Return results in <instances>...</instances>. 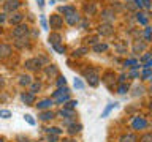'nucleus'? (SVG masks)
<instances>
[{"instance_id":"obj_1","label":"nucleus","mask_w":152,"mask_h":142,"mask_svg":"<svg viewBox=\"0 0 152 142\" xmlns=\"http://www.w3.org/2000/svg\"><path fill=\"white\" fill-rule=\"evenodd\" d=\"M86 78H87V80H89V84L92 85V87H97L98 85V82H100V78H98V73H97V70H87L86 71Z\"/></svg>"},{"instance_id":"obj_2","label":"nucleus","mask_w":152,"mask_h":142,"mask_svg":"<svg viewBox=\"0 0 152 142\" xmlns=\"http://www.w3.org/2000/svg\"><path fill=\"white\" fill-rule=\"evenodd\" d=\"M132 128H133V130H136V131L147 128L146 118H142V117H135V118H133V122H132Z\"/></svg>"},{"instance_id":"obj_3","label":"nucleus","mask_w":152,"mask_h":142,"mask_svg":"<svg viewBox=\"0 0 152 142\" xmlns=\"http://www.w3.org/2000/svg\"><path fill=\"white\" fill-rule=\"evenodd\" d=\"M28 33V27L27 25H22V24H19V25L13 30V36L14 38H22V36H26Z\"/></svg>"},{"instance_id":"obj_4","label":"nucleus","mask_w":152,"mask_h":142,"mask_svg":"<svg viewBox=\"0 0 152 142\" xmlns=\"http://www.w3.org/2000/svg\"><path fill=\"white\" fill-rule=\"evenodd\" d=\"M113 32H114V28H113L111 24H102V25L98 27V33H100V35L109 36V35H113Z\"/></svg>"},{"instance_id":"obj_5","label":"nucleus","mask_w":152,"mask_h":142,"mask_svg":"<svg viewBox=\"0 0 152 142\" xmlns=\"http://www.w3.org/2000/svg\"><path fill=\"white\" fill-rule=\"evenodd\" d=\"M65 19H66V22H68L70 25H76V24L79 22V16H78V13H76V11L65 14Z\"/></svg>"},{"instance_id":"obj_6","label":"nucleus","mask_w":152,"mask_h":142,"mask_svg":"<svg viewBox=\"0 0 152 142\" xmlns=\"http://www.w3.org/2000/svg\"><path fill=\"white\" fill-rule=\"evenodd\" d=\"M49 21H51V27L52 28H60L62 24H64V21H62V17L59 16V14H52Z\"/></svg>"},{"instance_id":"obj_7","label":"nucleus","mask_w":152,"mask_h":142,"mask_svg":"<svg viewBox=\"0 0 152 142\" xmlns=\"http://www.w3.org/2000/svg\"><path fill=\"white\" fill-rule=\"evenodd\" d=\"M19 3L18 0H8L7 3H5V11L7 13H11V11H14V9H18L19 8Z\"/></svg>"},{"instance_id":"obj_8","label":"nucleus","mask_w":152,"mask_h":142,"mask_svg":"<svg viewBox=\"0 0 152 142\" xmlns=\"http://www.w3.org/2000/svg\"><path fill=\"white\" fill-rule=\"evenodd\" d=\"M21 99L27 104V106H30V104L35 103V93H32V92H28V93H22V95H21Z\"/></svg>"},{"instance_id":"obj_9","label":"nucleus","mask_w":152,"mask_h":142,"mask_svg":"<svg viewBox=\"0 0 152 142\" xmlns=\"http://www.w3.org/2000/svg\"><path fill=\"white\" fill-rule=\"evenodd\" d=\"M51 106H52V99H41L37 104V109L38 111H48V109H51Z\"/></svg>"},{"instance_id":"obj_10","label":"nucleus","mask_w":152,"mask_h":142,"mask_svg":"<svg viewBox=\"0 0 152 142\" xmlns=\"http://www.w3.org/2000/svg\"><path fill=\"white\" fill-rule=\"evenodd\" d=\"M26 66H27L28 70H40L41 68V63L37 59H30V60L26 62Z\"/></svg>"},{"instance_id":"obj_11","label":"nucleus","mask_w":152,"mask_h":142,"mask_svg":"<svg viewBox=\"0 0 152 142\" xmlns=\"http://www.w3.org/2000/svg\"><path fill=\"white\" fill-rule=\"evenodd\" d=\"M40 118H41L43 122L52 120V118H54V112H52L51 109H48V111H41V112H40Z\"/></svg>"},{"instance_id":"obj_12","label":"nucleus","mask_w":152,"mask_h":142,"mask_svg":"<svg viewBox=\"0 0 152 142\" xmlns=\"http://www.w3.org/2000/svg\"><path fill=\"white\" fill-rule=\"evenodd\" d=\"M11 54V47L8 44H0V59H7Z\"/></svg>"},{"instance_id":"obj_13","label":"nucleus","mask_w":152,"mask_h":142,"mask_svg":"<svg viewBox=\"0 0 152 142\" xmlns=\"http://www.w3.org/2000/svg\"><path fill=\"white\" fill-rule=\"evenodd\" d=\"M117 107V103H109L106 107H104V111L102 112V118H104V117H108L109 115V112L113 111V109H116Z\"/></svg>"},{"instance_id":"obj_14","label":"nucleus","mask_w":152,"mask_h":142,"mask_svg":"<svg viewBox=\"0 0 152 142\" xmlns=\"http://www.w3.org/2000/svg\"><path fill=\"white\" fill-rule=\"evenodd\" d=\"M60 40H62V38H60L59 33H51V35H49V43H51L52 46L60 44Z\"/></svg>"},{"instance_id":"obj_15","label":"nucleus","mask_w":152,"mask_h":142,"mask_svg":"<svg viewBox=\"0 0 152 142\" xmlns=\"http://www.w3.org/2000/svg\"><path fill=\"white\" fill-rule=\"evenodd\" d=\"M59 114H60V115H64L65 118H73L75 117V111H73V109H66V107H64Z\"/></svg>"},{"instance_id":"obj_16","label":"nucleus","mask_w":152,"mask_h":142,"mask_svg":"<svg viewBox=\"0 0 152 142\" xmlns=\"http://www.w3.org/2000/svg\"><path fill=\"white\" fill-rule=\"evenodd\" d=\"M83 130V125H79V123H73V125L68 126V133L70 134H76V133H79Z\"/></svg>"},{"instance_id":"obj_17","label":"nucleus","mask_w":152,"mask_h":142,"mask_svg":"<svg viewBox=\"0 0 152 142\" xmlns=\"http://www.w3.org/2000/svg\"><path fill=\"white\" fill-rule=\"evenodd\" d=\"M102 17L106 22H109V21H113V19H114V13L111 11V9H104V11H102Z\"/></svg>"},{"instance_id":"obj_18","label":"nucleus","mask_w":152,"mask_h":142,"mask_svg":"<svg viewBox=\"0 0 152 142\" xmlns=\"http://www.w3.org/2000/svg\"><path fill=\"white\" fill-rule=\"evenodd\" d=\"M24 19V14H21V13H14L11 17H10V22L11 24H19Z\"/></svg>"},{"instance_id":"obj_19","label":"nucleus","mask_w":152,"mask_h":142,"mask_svg":"<svg viewBox=\"0 0 152 142\" xmlns=\"http://www.w3.org/2000/svg\"><path fill=\"white\" fill-rule=\"evenodd\" d=\"M32 78L30 76H26V74H22V76H19V84L21 85H30L32 84Z\"/></svg>"},{"instance_id":"obj_20","label":"nucleus","mask_w":152,"mask_h":142,"mask_svg":"<svg viewBox=\"0 0 152 142\" xmlns=\"http://www.w3.org/2000/svg\"><path fill=\"white\" fill-rule=\"evenodd\" d=\"M64 93H70V90H68V88H66V87H62V88H57V90H56V92H54V93H52V98H54V99H56V98H59V96H60V95H64Z\"/></svg>"},{"instance_id":"obj_21","label":"nucleus","mask_w":152,"mask_h":142,"mask_svg":"<svg viewBox=\"0 0 152 142\" xmlns=\"http://www.w3.org/2000/svg\"><path fill=\"white\" fill-rule=\"evenodd\" d=\"M66 101H70V95L68 93H64V95H60L59 98H56V103L57 104H65Z\"/></svg>"},{"instance_id":"obj_22","label":"nucleus","mask_w":152,"mask_h":142,"mask_svg":"<svg viewBox=\"0 0 152 142\" xmlns=\"http://www.w3.org/2000/svg\"><path fill=\"white\" fill-rule=\"evenodd\" d=\"M108 49V44L104 43H98V44H94V52H104Z\"/></svg>"},{"instance_id":"obj_23","label":"nucleus","mask_w":152,"mask_h":142,"mask_svg":"<svg viewBox=\"0 0 152 142\" xmlns=\"http://www.w3.org/2000/svg\"><path fill=\"white\" fill-rule=\"evenodd\" d=\"M121 142H136V136L135 134H124L121 137Z\"/></svg>"},{"instance_id":"obj_24","label":"nucleus","mask_w":152,"mask_h":142,"mask_svg":"<svg viewBox=\"0 0 152 142\" xmlns=\"http://www.w3.org/2000/svg\"><path fill=\"white\" fill-rule=\"evenodd\" d=\"M111 79H114V74L113 73H106V74H104V78H103V82L106 84L109 88H111Z\"/></svg>"},{"instance_id":"obj_25","label":"nucleus","mask_w":152,"mask_h":142,"mask_svg":"<svg viewBox=\"0 0 152 142\" xmlns=\"http://www.w3.org/2000/svg\"><path fill=\"white\" fill-rule=\"evenodd\" d=\"M46 133H48V134H56V136H59L60 133H62V130H60V128H57V126H52V128H46Z\"/></svg>"},{"instance_id":"obj_26","label":"nucleus","mask_w":152,"mask_h":142,"mask_svg":"<svg viewBox=\"0 0 152 142\" xmlns=\"http://www.w3.org/2000/svg\"><path fill=\"white\" fill-rule=\"evenodd\" d=\"M136 19H138V22H140V24H142V25H146V24H147V17H146V14H142V13H138Z\"/></svg>"},{"instance_id":"obj_27","label":"nucleus","mask_w":152,"mask_h":142,"mask_svg":"<svg viewBox=\"0 0 152 142\" xmlns=\"http://www.w3.org/2000/svg\"><path fill=\"white\" fill-rule=\"evenodd\" d=\"M89 52V49L87 47H81V49H76L75 52H73V55L75 57H79V55H84V54H87Z\"/></svg>"},{"instance_id":"obj_28","label":"nucleus","mask_w":152,"mask_h":142,"mask_svg":"<svg viewBox=\"0 0 152 142\" xmlns=\"http://www.w3.org/2000/svg\"><path fill=\"white\" fill-rule=\"evenodd\" d=\"M127 92H128V85H127L125 82L119 85V88H117V93H121V95H125Z\"/></svg>"},{"instance_id":"obj_29","label":"nucleus","mask_w":152,"mask_h":142,"mask_svg":"<svg viewBox=\"0 0 152 142\" xmlns=\"http://www.w3.org/2000/svg\"><path fill=\"white\" fill-rule=\"evenodd\" d=\"M46 74H48V76H54V74H57V68H56L54 65L48 66V68H46Z\"/></svg>"},{"instance_id":"obj_30","label":"nucleus","mask_w":152,"mask_h":142,"mask_svg":"<svg viewBox=\"0 0 152 142\" xmlns=\"http://www.w3.org/2000/svg\"><path fill=\"white\" fill-rule=\"evenodd\" d=\"M62 13H65V14H68V13H73V11H76V8L75 7H60L59 8Z\"/></svg>"},{"instance_id":"obj_31","label":"nucleus","mask_w":152,"mask_h":142,"mask_svg":"<svg viewBox=\"0 0 152 142\" xmlns=\"http://www.w3.org/2000/svg\"><path fill=\"white\" fill-rule=\"evenodd\" d=\"M40 88H41V84H40V82H33V84L30 85V92H32V93H37Z\"/></svg>"},{"instance_id":"obj_32","label":"nucleus","mask_w":152,"mask_h":142,"mask_svg":"<svg viewBox=\"0 0 152 142\" xmlns=\"http://www.w3.org/2000/svg\"><path fill=\"white\" fill-rule=\"evenodd\" d=\"M76 104H78V101H75V99H70V101H66V103H65V106H64V107H66V109H75V107H76Z\"/></svg>"},{"instance_id":"obj_33","label":"nucleus","mask_w":152,"mask_h":142,"mask_svg":"<svg viewBox=\"0 0 152 142\" xmlns=\"http://www.w3.org/2000/svg\"><path fill=\"white\" fill-rule=\"evenodd\" d=\"M65 84H66V79L64 76H59V79H57V87L62 88V87H65Z\"/></svg>"},{"instance_id":"obj_34","label":"nucleus","mask_w":152,"mask_h":142,"mask_svg":"<svg viewBox=\"0 0 152 142\" xmlns=\"http://www.w3.org/2000/svg\"><path fill=\"white\" fill-rule=\"evenodd\" d=\"M0 117L2 118H10L11 117V112H10L8 109H0Z\"/></svg>"},{"instance_id":"obj_35","label":"nucleus","mask_w":152,"mask_h":142,"mask_svg":"<svg viewBox=\"0 0 152 142\" xmlns=\"http://www.w3.org/2000/svg\"><path fill=\"white\" fill-rule=\"evenodd\" d=\"M24 120H26L27 123H28V125H35V120H33V117L30 115V114H26V115H24Z\"/></svg>"},{"instance_id":"obj_36","label":"nucleus","mask_w":152,"mask_h":142,"mask_svg":"<svg viewBox=\"0 0 152 142\" xmlns=\"http://www.w3.org/2000/svg\"><path fill=\"white\" fill-rule=\"evenodd\" d=\"M75 88H78V90H83V88H84V84H83V80H81V79H78V78L75 79Z\"/></svg>"},{"instance_id":"obj_37","label":"nucleus","mask_w":152,"mask_h":142,"mask_svg":"<svg viewBox=\"0 0 152 142\" xmlns=\"http://www.w3.org/2000/svg\"><path fill=\"white\" fill-rule=\"evenodd\" d=\"M40 22H41V27L45 28V30H48V21H46L45 14H41V16H40Z\"/></svg>"},{"instance_id":"obj_38","label":"nucleus","mask_w":152,"mask_h":142,"mask_svg":"<svg viewBox=\"0 0 152 142\" xmlns=\"http://www.w3.org/2000/svg\"><path fill=\"white\" fill-rule=\"evenodd\" d=\"M142 92H144V87H142V85H138V87L135 88V92H133V96H138V95H142Z\"/></svg>"},{"instance_id":"obj_39","label":"nucleus","mask_w":152,"mask_h":142,"mask_svg":"<svg viewBox=\"0 0 152 142\" xmlns=\"http://www.w3.org/2000/svg\"><path fill=\"white\" fill-rule=\"evenodd\" d=\"M152 76V70L151 68H146L144 71H142V79H147V78H151Z\"/></svg>"},{"instance_id":"obj_40","label":"nucleus","mask_w":152,"mask_h":142,"mask_svg":"<svg viewBox=\"0 0 152 142\" xmlns=\"http://www.w3.org/2000/svg\"><path fill=\"white\" fill-rule=\"evenodd\" d=\"M151 35H152V28H151V27H146V30H144V38H146L147 41L151 40Z\"/></svg>"},{"instance_id":"obj_41","label":"nucleus","mask_w":152,"mask_h":142,"mask_svg":"<svg viewBox=\"0 0 152 142\" xmlns=\"http://www.w3.org/2000/svg\"><path fill=\"white\" fill-rule=\"evenodd\" d=\"M86 13H87V14H94V13H95V5L92 3L90 7L87 5V7H86Z\"/></svg>"},{"instance_id":"obj_42","label":"nucleus","mask_w":152,"mask_h":142,"mask_svg":"<svg viewBox=\"0 0 152 142\" xmlns=\"http://www.w3.org/2000/svg\"><path fill=\"white\" fill-rule=\"evenodd\" d=\"M142 49H144V44H142V43H135V47H133V51L138 52V51H142Z\"/></svg>"},{"instance_id":"obj_43","label":"nucleus","mask_w":152,"mask_h":142,"mask_svg":"<svg viewBox=\"0 0 152 142\" xmlns=\"http://www.w3.org/2000/svg\"><path fill=\"white\" fill-rule=\"evenodd\" d=\"M54 49L59 52V54H64V52H65V47L62 46V44H56V46H54Z\"/></svg>"},{"instance_id":"obj_44","label":"nucleus","mask_w":152,"mask_h":142,"mask_svg":"<svg viewBox=\"0 0 152 142\" xmlns=\"http://www.w3.org/2000/svg\"><path fill=\"white\" fill-rule=\"evenodd\" d=\"M57 139H59V136H56V134H49V136H48V142H57Z\"/></svg>"},{"instance_id":"obj_45","label":"nucleus","mask_w":152,"mask_h":142,"mask_svg":"<svg viewBox=\"0 0 152 142\" xmlns=\"http://www.w3.org/2000/svg\"><path fill=\"white\" fill-rule=\"evenodd\" d=\"M141 142H152V134H146V136H142Z\"/></svg>"},{"instance_id":"obj_46","label":"nucleus","mask_w":152,"mask_h":142,"mask_svg":"<svg viewBox=\"0 0 152 142\" xmlns=\"http://www.w3.org/2000/svg\"><path fill=\"white\" fill-rule=\"evenodd\" d=\"M138 76H140V74H138L136 68H133V70L130 71V78H132V79H135V78H138Z\"/></svg>"},{"instance_id":"obj_47","label":"nucleus","mask_w":152,"mask_h":142,"mask_svg":"<svg viewBox=\"0 0 152 142\" xmlns=\"http://www.w3.org/2000/svg\"><path fill=\"white\" fill-rule=\"evenodd\" d=\"M151 57H152V54H151V52H146V54L142 55V59H141V60H142V62H146V60H149Z\"/></svg>"},{"instance_id":"obj_48","label":"nucleus","mask_w":152,"mask_h":142,"mask_svg":"<svg viewBox=\"0 0 152 142\" xmlns=\"http://www.w3.org/2000/svg\"><path fill=\"white\" fill-rule=\"evenodd\" d=\"M142 3H144V0H135V7L138 8H142Z\"/></svg>"},{"instance_id":"obj_49","label":"nucleus","mask_w":152,"mask_h":142,"mask_svg":"<svg viewBox=\"0 0 152 142\" xmlns=\"http://www.w3.org/2000/svg\"><path fill=\"white\" fill-rule=\"evenodd\" d=\"M142 7H146V8H151V7H152L151 0H144V3H142Z\"/></svg>"},{"instance_id":"obj_50","label":"nucleus","mask_w":152,"mask_h":142,"mask_svg":"<svg viewBox=\"0 0 152 142\" xmlns=\"http://www.w3.org/2000/svg\"><path fill=\"white\" fill-rule=\"evenodd\" d=\"M144 68H152V59H149V60L146 62V66H144Z\"/></svg>"},{"instance_id":"obj_51","label":"nucleus","mask_w":152,"mask_h":142,"mask_svg":"<svg viewBox=\"0 0 152 142\" xmlns=\"http://www.w3.org/2000/svg\"><path fill=\"white\" fill-rule=\"evenodd\" d=\"M37 2H38V7H45V0H37Z\"/></svg>"},{"instance_id":"obj_52","label":"nucleus","mask_w":152,"mask_h":142,"mask_svg":"<svg viewBox=\"0 0 152 142\" xmlns=\"http://www.w3.org/2000/svg\"><path fill=\"white\" fill-rule=\"evenodd\" d=\"M5 21V14H0V24H2Z\"/></svg>"},{"instance_id":"obj_53","label":"nucleus","mask_w":152,"mask_h":142,"mask_svg":"<svg viewBox=\"0 0 152 142\" xmlns=\"http://www.w3.org/2000/svg\"><path fill=\"white\" fill-rule=\"evenodd\" d=\"M64 142H75V141H70V139H66V141H64Z\"/></svg>"},{"instance_id":"obj_54","label":"nucleus","mask_w":152,"mask_h":142,"mask_svg":"<svg viewBox=\"0 0 152 142\" xmlns=\"http://www.w3.org/2000/svg\"><path fill=\"white\" fill-rule=\"evenodd\" d=\"M149 109H151V111H152V101H151V104H149Z\"/></svg>"},{"instance_id":"obj_55","label":"nucleus","mask_w":152,"mask_h":142,"mask_svg":"<svg viewBox=\"0 0 152 142\" xmlns=\"http://www.w3.org/2000/svg\"><path fill=\"white\" fill-rule=\"evenodd\" d=\"M0 142H5V139H3V137H0Z\"/></svg>"},{"instance_id":"obj_56","label":"nucleus","mask_w":152,"mask_h":142,"mask_svg":"<svg viewBox=\"0 0 152 142\" xmlns=\"http://www.w3.org/2000/svg\"><path fill=\"white\" fill-rule=\"evenodd\" d=\"M151 84H152V76H151Z\"/></svg>"},{"instance_id":"obj_57","label":"nucleus","mask_w":152,"mask_h":142,"mask_svg":"<svg viewBox=\"0 0 152 142\" xmlns=\"http://www.w3.org/2000/svg\"><path fill=\"white\" fill-rule=\"evenodd\" d=\"M151 93H152V87H151Z\"/></svg>"}]
</instances>
